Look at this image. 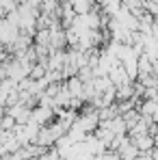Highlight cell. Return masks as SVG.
<instances>
[{"instance_id":"obj_1","label":"cell","mask_w":158,"mask_h":160,"mask_svg":"<svg viewBox=\"0 0 158 160\" xmlns=\"http://www.w3.org/2000/svg\"><path fill=\"white\" fill-rule=\"evenodd\" d=\"M98 160H124V158H121V154L117 149H106L104 154L98 156Z\"/></svg>"}]
</instances>
